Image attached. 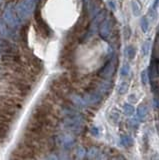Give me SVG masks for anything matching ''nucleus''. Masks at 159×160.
<instances>
[{
    "mask_svg": "<svg viewBox=\"0 0 159 160\" xmlns=\"http://www.w3.org/2000/svg\"><path fill=\"white\" fill-rule=\"evenodd\" d=\"M35 151L33 150L29 145H27L26 143L21 141L18 143L17 147L15 148V150L11 153V159H31L35 158L34 156Z\"/></svg>",
    "mask_w": 159,
    "mask_h": 160,
    "instance_id": "f257e3e1",
    "label": "nucleus"
},
{
    "mask_svg": "<svg viewBox=\"0 0 159 160\" xmlns=\"http://www.w3.org/2000/svg\"><path fill=\"white\" fill-rule=\"evenodd\" d=\"M10 128H11V124L0 120V142H3L8 138Z\"/></svg>",
    "mask_w": 159,
    "mask_h": 160,
    "instance_id": "f03ea898",
    "label": "nucleus"
}]
</instances>
